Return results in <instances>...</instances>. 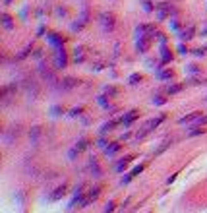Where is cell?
Masks as SVG:
<instances>
[{
  "mask_svg": "<svg viewBox=\"0 0 207 213\" xmlns=\"http://www.w3.org/2000/svg\"><path fill=\"white\" fill-rule=\"evenodd\" d=\"M114 124H116V120H112V122H109V124H105V128H103L101 132H103V134H105V132H109V130H112V128H114Z\"/></svg>",
  "mask_w": 207,
  "mask_h": 213,
  "instance_id": "obj_21",
  "label": "cell"
},
{
  "mask_svg": "<svg viewBox=\"0 0 207 213\" xmlns=\"http://www.w3.org/2000/svg\"><path fill=\"white\" fill-rule=\"evenodd\" d=\"M149 45H151V35H145V33H143V35H140V39H137L135 47H137V51H140V52H145L149 49Z\"/></svg>",
  "mask_w": 207,
  "mask_h": 213,
  "instance_id": "obj_5",
  "label": "cell"
},
{
  "mask_svg": "<svg viewBox=\"0 0 207 213\" xmlns=\"http://www.w3.org/2000/svg\"><path fill=\"white\" fill-rule=\"evenodd\" d=\"M130 161H132V157H126V159H122V161L116 165V171H118V173H120V171H124V169H126V165H128Z\"/></svg>",
  "mask_w": 207,
  "mask_h": 213,
  "instance_id": "obj_15",
  "label": "cell"
},
{
  "mask_svg": "<svg viewBox=\"0 0 207 213\" xmlns=\"http://www.w3.org/2000/svg\"><path fill=\"white\" fill-rule=\"evenodd\" d=\"M182 89H184V85H180V83H178V85H170V87H168V95H174V93H180Z\"/></svg>",
  "mask_w": 207,
  "mask_h": 213,
  "instance_id": "obj_16",
  "label": "cell"
},
{
  "mask_svg": "<svg viewBox=\"0 0 207 213\" xmlns=\"http://www.w3.org/2000/svg\"><path fill=\"white\" fill-rule=\"evenodd\" d=\"M168 145H170V140H165V143H163V145H161V147H159V149H157V151H155V153H157V155H159V153H161V151H165V149H167V147H168Z\"/></svg>",
  "mask_w": 207,
  "mask_h": 213,
  "instance_id": "obj_22",
  "label": "cell"
},
{
  "mask_svg": "<svg viewBox=\"0 0 207 213\" xmlns=\"http://www.w3.org/2000/svg\"><path fill=\"white\" fill-rule=\"evenodd\" d=\"M163 120H165V116H157L155 120H149L147 124H145V128H143L141 132H137V136H135V138H137V140H143V138L147 136V134H149V132H153V130H155V128H157Z\"/></svg>",
  "mask_w": 207,
  "mask_h": 213,
  "instance_id": "obj_1",
  "label": "cell"
},
{
  "mask_svg": "<svg viewBox=\"0 0 207 213\" xmlns=\"http://www.w3.org/2000/svg\"><path fill=\"white\" fill-rule=\"evenodd\" d=\"M74 58H76V62H77V64H82V62L85 60V51H83V47H76Z\"/></svg>",
  "mask_w": 207,
  "mask_h": 213,
  "instance_id": "obj_11",
  "label": "cell"
},
{
  "mask_svg": "<svg viewBox=\"0 0 207 213\" xmlns=\"http://www.w3.org/2000/svg\"><path fill=\"white\" fill-rule=\"evenodd\" d=\"M118 151H120V143H118V141H114V143L107 145V155H109V157H114Z\"/></svg>",
  "mask_w": 207,
  "mask_h": 213,
  "instance_id": "obj_12",
  "label": "cell"
},
{
  "mask_svg": "<svg viewBox=\"0 0 207 213\" xmlns=\"http://www.w3.org/2000/svg\"><path fill=\"white\" fill-rule=\"evenodd\" d=\"M170 58H172V56L168 54V51H167V49L163 47V62H170Z\"/></svg>",
  "mask_w": 207,
  "mask_h": 213,
  "instance_id": "obj_23",
  "label": "cell"
},
{
  "mask_svg": "<svg viewBox=\"0 0 207 213\" xmlns=\"http://www.w3.org/2000/svg\"><path fill=\"white\" fill-rule=\"evenodd\" d=\"M56 66L58 68H64L66 66V52L62 47H58V51H56Z\"/></svg>",
  "mask_w": 207,
  "mask_h": 213,
  "instance_id": "obj_7",
  "label": "cell"
},
{
  "mask_svg": "<svg viewBox=\"0 0 207 213\" xmlns=\"http://www.w3.org/2000/svg\"><path fill=\"white\" fill-rule=\"evenodd\" d=\"M140 82H141V76H137V74H134V76L130 77V83H132V85H135V83H140Z\"/></svg>",
  "mask_w": 207,
  "mask_h": 213,
  "instance_id": "obj_20",
  "label": "cell"
},
{
  "mask_svg": "<svg viewBox=\"0 0 207 213\" xmlns=\"http://www.w3.org/2000/svg\"><path fill=\"white\" fill-rule=\"evenodd\" d=\"M135 118H137V110H130L126 116H122V124H124V126H130Z\"/></svg>",
  "mask_w": 207,
  "mask_h": 213,
  "instance_id": "obj_9",
  "label": "cell"
},
{
  "mask_svg": "<svg viewBox=\"0 0 207 213\" xmlns=\"http://www.w3.org/2000/svg\"><path fill=\"white\" fill-rule=\"evenodd\" d=\"M192 35H194V27H188V31H184V33H182V37L186 39V41L192 39Z\"/></svg>",
  "mask_w": 207,
  "mask_h": 213,
  "instance_id": "obj_18",
  "label": "cell"
},
{
  "mask_svg": "<svg viewBox=\"0 0 207 213\" xmlns=\"http://www.w3.org/2000/svg\"><path fill=\"white\" fill-rule=\"evenodd\" d=\"M64 194H66V186H58V188H56L54 192L49 196V200H50V201H56V200H60Z\"/></svg>",
  "mask_w": 207,
  "mask_h": 213,
  "instance_id": "obj_8",
  "label": "cell"
},
{
  "mask_svg": "<svg viewBox=\"0 0 207 213\" xmlns=\"http://www.w3.org/2000/svg\"><path fill=\"white\" fill-rule=\"evenodd\" d=\"M141 171H143V165H140V167H135V169H134V171H132V173H130L128 176H126V178H122V184H128V182L132 180V178H134V176H137V174H140Z\"/></svg>",
  "mask_w": 207,
  "mask_h": 213,
  "instance_id": "obj_10",
  "label": "cell"
},
{
  "mask_svg": "<svg viewBox=\"0 0 207 213\" xmlns=\"http://www.w3.org/2000/svg\"><path fill=\"white\" fill-rule=\"evenodd\" d=\"M4 2H6V4H10V2H12V0H4Z\"/></svg>",
  "mask_w": 207,
  "mask_h": 213,
  "instance_id": "obj_25",
  "label": "cell"
},
{
  "mask_svg": "<svg viewBox=\"0 0 207 213\" xmlns=\"http://www.w3.org/2000/svg\"><path fill=\"white\" fill-rule=\"evenodd\" d=\"M172 12H174V8H172L170 2H161V4L157 6V18H159V19H167Z\"/></svg>",
  "mask_w": 207,
  "mask_h": 213,
  "instance_id": "obj_3",
  "label": "cell"
},
{
  "mask_svg": "<svg viewBox=\"0 0 207 213\" xmlns=\"http://www.w3.org/2000/svg\"><path fill=\"white\" fill-rule=\"evenodd\" d=\"M159 77H161V80H170V77H172V72H170V70H163V72H159Z\"/></svg>",
  "mask_w": 207,
  "mask_h": 213,
  "instance_id": "obj_17",
  "label": "cell"
},
{
  "mask_svg": "<svg viewBox=\"0 0 207 213\" xmlns=\"http://www.w3.org/2000/svg\"><path fill=\"white\" fill-rule=\"evenodd\" d=\"M112 209H114V204H112V201H110V204H109V205L105 207V213H110Z\"/></svg>",
  "mask_w": 207,
  "mask_h": 213,
  "instance_id": "obj_24",
  "label": "cell"
},
{
  "mask_svg": "<svg viewBox=\"0 0 207 213\" xmlns=\"http://www.w3.org/2000/svg\"><path fill=\"white\" fill-rule=\"evenodd\" d=\"M99 194H101V188H99V186L91 188L89 192L83 196V201H82V205H79V207H87V205H91V204H93V201L99 198Z\"/></svg>",
  "mask_w": 207,
  "mask_h": 213,
  "instance_id": "obj_2",
  "label": "cell"
},
{
  "mask_svg": "<svg viewBox=\"0 0 207 213\" xmlns=\"http://www.w3.org/2000/svg\"><path fill=\"white\" fill-rule=\"evenodd\" d=\"M2 24H4V27H6L8 31L14 27V24H12V18H10L8 14H4V16H2Z\"/></svg>",
  "mask_w": 207,
  "mask_h": 213,
  "instance_id": "obj_13",
  "label": "cell"
},
{
  "mask_svg": "<svg viewBox=\"0 0 207 213\" xmlns=\"http://www.w3.org/2000/svg\"><path fill=\"white\" fill-rule=\"evenodd\" d=\"M165 101H167V99L161 97V95H155V97H153V103H155V105H165Z\"/></svg>",
  "mask_w": 207,
  "mask_h": 213,
  "instance_id": "obj_19",
  "label": "cell"
},
{
  "mask_svg": "<svg viewBox=\"0 0 207 213\" xmlns=\"http://www.w3.org/2000/svg\"><path fill=\"white\" fill-rule=\"evenodd\" d=\"M62 85H64L66 89H70V87H74V85H77V80H76V77H66V80L62 82Z\"/></svg>",
  "mask_w": 207,
  "mask_h": 213,
  "instance_id": "obj_14",
  "label": "cell"
},
{
  "mask_svg": "<svg viewBox=\"0 0 207 213\" xmlns=\"http://www.w3.org/2000/svg\"><path fill=\"white\" fill-rule=\"evenodd\" d=\"M199 118H201V113H190V114H186V116H182L178 122H180L182 126H184V124H186V126H194Z\"/></svg>",
  "mask_w": 207,
  "mask_h": 213,
  "instance_id": "obj_4",
  "label": "cell"
},
{
  "mask_svg": "<svg viewBox=\"0 0 207 213\" xmlns=\"http://www.w3.org/2000/svg\"><path fill=\"white\" fill-rule=\"evenodd\" d=\"M101 21H103V29H105V31H112L114 29V18H112V14H103Z\"/></svg>",
  "mask_w": 207,
  "mask_h": 213,
  "instance_id": "obj_6",
  "label": "cell"
}]
</instances>
